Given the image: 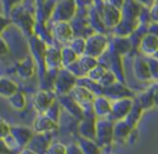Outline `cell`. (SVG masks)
I'll return each instance as SVG.
<instances>
[{
	"label": "cell",
	"mask_w": 158,
	"mask_h": 154,
	"mask_svg": "<svg viewBox=\"0 0 158 154\" xmlns=\"http://www.w3.org/2000/svg\"><path fill=\"white\" fill-rule=\"evenodd\" d=\"M77 84V78L67 68H61L58 70L56 79L54 82V93L56 96L69 95Z\"/></svg>",
	"instance_id": "obj_1"
},
{
	"label": "cell",
	"mask_w": 158,
	"mask_h": 154,
	"mask_svg": "<svg viewBox=\"0 0 158 154\" xmlns=\"http://www.w3.org/2000/svg\"><path fill=\"white\" fill-rule=\"evenodd\" d=\"M114 140L113 137V121L109 118L96 120V135L95 141L97 144L102 147H109Z\"/></svg>",
	"instance_id": "obj_2"
},
{
	"label": "cell",
	"mask_w": 158,
	"mask_h": 154,
	"mask_svg": "<svg viewBox=\"0 0 158 154\" xmlns=\"http://www.w3.org/2000/svg\"><path fill=\"white\" fill-rule=\"evenodd\" d=\"M9 136L12 139L15 148L19 151L21 149L28 147L32 137L35 136V131L32 130L31 127L26 125H13L10 128Z\"/></svg>",
	"instance_id": "obj_3"
},
{
	"label": "cell",
	"mask_w": 158,
	"mask_h": 154,
	"mask_svg": "<svg viewBox=\"0 0 158 154\" xmlns=\"http://www.w3.org/2000/svg\"><path fill=\"white\" fill-rule=\"evenodd\" d=\"M109 42L103 33H94L86 38V46L84 55L98 58L106 52Z\"/></svg>",
	"instance_id": "obj_4"
},
{
	"label": "cell",
	"mask_w": 158,
	"mask_h": 154,
	"mask_svg": "<svg viewBox=\"0 0 158 154\" xmlns=\"http://www.w3.org/2000/svg\"><path fill=\"white\" fill-rule=\"evenodd\" d=\"M69 95L82 107L84 113L94 112L93 111V101H94L96 96L89 90H87L84 86L77 84Z\"/></svg>",
	"instance_id": "obj_5"
},
{
	"label": "cell",
	"mask_w": 158,
	"mask_h": 154,
	"mask_svg": "<svg viewBox=\"0 0 158 154\" xmlns=\"http://www.w3.org/2000/svg\"><path fill=\"white\" fill-rule=\"evenodd\" d=\"M132 105L133 101L132 99H130V97H125V98H121V99L113 100L109 119L113 122L125 120V118L129 113Z\"/></svg>",
	"instance_id": "obj_6"
},
{
	"label": "cell",
	"mask_w": 158,
	"mask_h": 154,
	"mask_svg": "<svg viewBox=\"0 0 158 154\" xmlns=\"http://www.w3.org/2000/svg\"><path fill=\"white\" fill-rule=\"evenodd\" d=\"M55 99H56V95L53 91L40 88L33 96V108L37 111V113L44 114L51 107V105L55 101Z\"/></svg>",
	"instance_id": "obj_7"
},
{
	"label": "cell",
	"mask_w": 158,
	"mask_h": 154,
	"mask_svg": "<svg viewBox=\"0 0 158 154\" xmlns=\"http://www.w3.org/2000/svg\"><path fill=\"white\" fill-rule=\"evenodd\" d=\"M58 126L59 124L50 119L46 114L37 113V117L33 120L31 128L35 131V134H52L53 131L58 129Z\"/></svg>",
	"instance_id": "obj_8"
},
{
	"label": "cell",
	"mask_w": 158,
	"mask_h": 154,
	"mask_svg": "<svg viewBox=\"0 0 158 154\" xmlns=\"http://www.w3.org/2000/svg\"><path fill=\"white\" fill-rule=\"evenodd\" d=\"M57 100L60 104L61 109H64L66 112H68L73 119H75L77 122L81 121L84 118V112L82 107L71 97L70 95H63L57 96Z\"/></svg>",
	"instance_id": "obj_9"
},
{
	"label": "cell",
	"mask_w": 158,
	"mask_h": 154,
	"mask_svg": "<svg viewBox=\"0 0 158 154\" xmlns=\"http://www.w3.org/2000/svg\"><path fill=\"white\" fill-rule=\"evenodd\" d=\"M96 120L97 118L95 117V114H84V118L81 121H79V124H77L79 137L95 140Z\"/></svg>",
	"instance_id": "obj_10"
},
{
	"label": "cell",
	"mask_w": 158,
	"mask_h": 154,
	"mask_svg": "<svg viewBox=\"0 0 158 154\" xmlns=\"http://www.w3.org/2000/svg\"><path fill=\"white\" fill-rule=\"evenodd\" d=\"M77 11V3L74 0H64L55 8L54 14L57 22H68L72 19Z\"/></svg>",
	"instance_id": "obj_11"
},
{
	"label": "cell",
	"mask_w": 158,
	"mask_h": 154,
	"mask_svg": "<svg viewBox=\"0 0 158 154\" xmlns=\"http://www.w3.org/2000/svg\"><path fill=\"white\" fill-rule=\"evenodd\" d=\"M44 64L46 70H59L63 68L61 64V53L60 50L56 46L48 45L44 56Z\"/></svg>",
	"instance_id": "obj_12"
},
{
	"label": "cell",
	"mask_w": 158,
	"mask_h": 154,
	"mask_svg": "<svg viewBox=\"0 0 158 154\" xmlns=\"http://www.w3.org/2000/svg\"><path fill=\"white\" fill-rule=\"evenodd\" d=\"M52 35L57 41L63 43H69L74 36L73 28L68 22H56L53 26Z\"/></svg>",
	"instance_id": "obj_13"
},
{
	"label": "cell",
	"mask_w": 158,
	"mask_h": 154,
	"mask_svg": "<svg viewBox=\"0 0 158 154\" xmlns=\"http://www.w3.org/2000/svg\"><path fill=\"white\" fill-rule=\"evenodd\" d=\"M112 108V100H110L104 95L96 96L93 101V111L97 119L109 118Z\"/></svg>",
	"instance_id": "obj_14"
},
{
	"label": "cell",
	"mask_w": 158,
	"mask_h": 154,
	"mask_svg": "<svg viewBox=\"0 0 158 154\" xmlns=\"http://www.w3.org/2000/svg\"><path fill=\"white\" fill-rule=\"evenodd\" d=\"M122 21L121 9L115 8L112 4H106L103 8L102 14V23L106 27H115Z\"/></svg>",
	"instance_id": "obj_15"
},
{
	"label": "cell",
	"mask_w": 158,
	"mask_h": 154,
	"mask_svg": "<svg viewBox=\"0 0 158 154\" xmlns=\"http://www.w3.org/2000/svg\"><path fill=\"white\" fill-rule=\"evenodd\" d=\"M35 71H37V65L32 57L24 58L16 64V75L24 80L31 79L35 75Z\"/></svg>",
	"instance_id": "obj_16"
},
{
	"label": "cell",
	"mask_w": 158,
	"mask_h": 154,
	"mask_svg": "<svg viewBox=\"0 0 158 154\" xmlns=\"http://www.w3.org/2000/svg\"><path fill=\"white\" fill-rule=\"evenodd\" d=\"M52 141L51 134H35L31 141L28 144V148L35 151L37 154H45Z\"/></svg>",
	"instance_id": "obj_17"
},
{
	"label": "cell",
	"mask_w": 158,
	"mask_h": 154,
	"mask_svg": "<svg viewBox=\"0 0 158 154\" xmlns=\"http://www.w3.org/2000/svg\"><path fill=\"white\" fill-rule=\"evenodd\" d=\"M139 48L143 54L153 56L158 50V38L150 32L146 33L140 40Z\"/></svg>",
	"instance_id": "obj_18"
},
{
	"label": "cell",
	"mask_w": 158,
	"mask_h": 154,
	"mask_svg": "<svg viewBox=\"0 0 158 154\" xmlns=\"http://www.w3.org/2000/svg\"><path fill=\"white\" fill-rule=\"evenodd\" d=\"M129 94L130 93L126 90V88L119 81H116L114 84L103 90V95L108 97L110 100H116L121 99V98L129 97Z\"/></svg>",
	"instance_id": "obj_19"
},
{
	"label": "cell",
	"mask_w": 158,
	"mask_h": 154,
	"mask_svg": "<svg viewBox=\"0 0 158 154\" xmlns=\"http://www.w3.org/2000/svg\"><path fill=\"white\" fill-rule=\"evenodd\" d=\"M132 127L130 126L125 120L113 122V137L114 140H125L131 134Z\"/></svg>",
	"instance_id": "obj_20"
},
{
	"label": "cell",
	"mask_w": 158,
	"mask_h": 154,
	"mask_svg": "<svg viewBox=\"0 0 158 154\" xmlns=\"http://www.w3.org/2000/svg\"><path fill=\"white\" fill-rule=\"evenodd\" d=\"M19 92V85L9 78H0V96L8 99L9 97Z\"/></svg>",
	"instance_id": "obj_21"
},
{
	"label": "cell",
	"mask_w": 158,
	"mask_h": 154,
	"mask_svg": "<svg viewBox=\"0 0 158 154\" xmlns=\"http://www.w3.org/2000/svg\"><path fill=\"white\" fill-rule=\"evenodd\" d=\"M77 143L79 144L83 154H101V148L98 146L95 140L79 137Z\"/></svg>",
	"instance_id": "obj_22"
},
{
	"label": "cell",
	"mask_w": 158,
	"mask_h": 154,
	"mask_svg": "<svg viewBox=\"0 0 158 154\" xmlns=\"http://www.w3.org/2000/svg\"><path fill=\"white\" fill-rule=\"evenodd\" d=\"M8 102L10 105V107L15 111H23L27 107V98L26 95L23 92H16L13 94L11 97L8 98Z\"/></svg>",
	"instance_id": "obj_23"
},
{
	"label": "cell",
	"mask_w": 158,
	"mask_h": 154,
	"mask_svg": "<svg viewBox=\"0 0 158 154\" xmlns=\"http://www.w3.org/2000/svg\"><path fill=\"white\" fill-rule=\"evenodd\" d=\"M131 45H132L131 41L127 39L126 37H117L115 38L114 43L112 45V53L122 56V55L128 53V51L131 49Z\"/></svg>",
	"instance_id": "obj_24"
},
{
	"label": "cell",
	"mask_w": 158,
	"mask_h": 154,
	"mask_svg": "<svg viewBox=\"0 0 158 154\" xmlns=\"http://www.w3.org/2000/svg\"><path fill=\"white\" fill-rule=\"evenodd\" d=\"M133 71H135V77H137L139 80L145 81V80L152 79V78H151L150 70H148V62H144L143 59H137V61L135 62V65H133Z\"/></svg>",
	"instance_id": "obj_25"
},
{
	"label": "cell",
	"mask_w": 158,
	"mask_h": 154,
	"mask_svg": "<svg viewBox=\"0 0 158 154\" xmlns=\"http://www.w3.org/2000/svg\"><path fill=\"white\" fill-rule=\"evenodd\" d=\"M61 53V64H63V68H68L72 64L79 59V56L73 52V50L70 46H64L60 50Z\"/></svg>",
	"instance_id": "obj_26"
},
{
	"label": "cell",
	"mask_w": 158,
	"mask_h": 154,
	"mask_svg": "<svg viewBox=\"0 0 158 154\" xmlns=\"http://www.w3.org/2000/svg\"><path fill=\"white\" fill-rule=\"evenodd\" d=\"M141 114H142V107L139 105V102H135V104L133 102L130 111H129V113L125 118V121L133 128L137 125L138 122H139Z\"/></svg>",
	"instance_id": "obj_27"
},
{
	"label": "cell",
	"mask_w": 158,
	"mask_h": 154,
	"mask_svg": "<svg viewBox=\"0 0 158 154\" xmlns=\"http://www.w3.org/2000/svg\"><path fill=\"white\" fill-rule=\"evenodd\" d=\"M69 46L73 50V52L77 56H82L85 53V46H86V39L82 37H73L72 40L69 42Z\"/></svg>",
	"instance_id": "obj_28"
},
{
	"label": "cell",
	"mask_w": 158,
	"mask_h": 154,
	"mask_svg": "<svg viewBox=\"0 0 158 154\" xmlns=\"http://www.w3.org/2000/svg\"><path fill=\"white\" fill-rule=\"evenodd\" d=\"M61 110H63V109H61L60 104H59L58 100H57V98H56L55 101L51 105V107L48 109V111H46L44 114H46L50 119H52L54 122H56L57 124H59L60 117H61Z\"/></svg>",
	"instance_id": "obj_29"
},
{
	"label": "cell",
	"mask_w": 158,
	"mask_h": 154,
	"mask_svg": "<svg viewBox=\"0 0 158 154\" xmlns=\"http://www.w3.org/2000/svg\"><path fill=\"white\" fill-rule=\"evenodd\" d=\"M109 69H106L104 66L98 64L95 68H93L92 70L86 75V78H88V79L92 80V81H95V82H97V83H99L100 80L102 79V77L106 75V72Z\"/></svg>",
	"instance_id": "obj_30"
},
{
	"label": "cell",
	"mask_w": 158,
	"mask_h": 154,
	"mask_svg": "<svg viewBox=\"0 0 158 154\" xmlns=\"http://www.w3.org/2000/svg\"><path fill=\"white\" fill-rule=\"evenodd\" d=\"M67 144L60 141H52L48 146L45 154H66Z\"/></svg>",
	"instance_id": "obj_31"
},
{
	"label": "cell",
	"mask_w": 158,
	"mask_h": 154,
	"mask_svg": "<svg viewBox=\"0 0 158 154\" xmlns=\"http://www.w3.org/2000/svg\"><path fill=\"white\" fill-rule=\"evenodd\" d=\"M139 105L143 108H151L154 105V92L152 91H148L139 98Z\"/></svg>",
	"instance_id": "obj_32"
},
{
	"label": "cell",
	"mask_w": 158,
	"mask_h": 154,
	"mask_svg": "<svg viewBox=\"0 0 158 154\" xmlns=\"http://www.w3.org/2000/svg\"><path fill=\"white\" fill-rule=\"evenodd\" d=\"M116 81H118V80H117V78H116V75H115L111 70H108L106 72V75L102 77V79L100 80L99 84L103 88H109V86H111L112 84H114Z\"/></svg>",
	"instance_id": "obj_33"
},
{
	"label": "cell",
	"mask_w": 158,
	"mask_h": 154,
	"mask_svg": "<svg viewBox=\"0 0 158 154\" xmlns=\"http://www.w3.org/2000/svg\"><path fill=\"white\" fill-rule=\"evenodd\" d=\"M146 62H148V70H150V73H151V78L158 80V61L155 59L154 57H151Z\"/></svg>",
	"instance_id": "obj_34"
},
{
	"label": "cell",
	"mask_w": 158,
	"mask_h": 154,
	"mask_svg": "<svg viewBox=\"0 0 158 154\" xmlns=\"http://www.w3.org/2000/svg\"><path fill=\"white\" fill-rule=\"evenodd\" d=\"M10 128H11V125L4 119L0 118V138H1V139H4L6 136H9V134H10Z\"/></svg>",
	"instance_id": "obj_35"
},
{
	"label": "cell",
	"mask_w": 158,
	"mask_h": 154,
	"mask_svg": "<svg viewBox=\"0 0 158 154\" xmlns=\"http://www.w3.org/2000/svg\"><path fill=\"white\" fill-rule=\"evenodd\" d=\"M66 154H83L82 150L80 149L79 144L77 142H73V143L67 144V152Z\"/></svg>",
	"instance_id": "obj_36"
},
{
	"label": "cell",
	"mask_w": 158,
	"mask_h": 154,
	"mask_svg": "<svg viewBox=\"0 0 158 154\" xmlns=\"http://www.w3.org/2000/svg\"><path fill=\"white\" fill-rule=\"evenodd\" d=\"M12 153H14V151L9 148L6 140L0 138V154H12Z\"/></svg>",
	"instance_id": "obj_37"
},
{
	"label": "cell",
	"mask_w": 158,
	"mask_h": 154,
	"mask_svg": "<svg viewBox=\"0 0 158 154\" xmlns=\"http://www.w3.org/2000/svg\"><path fill=\"white\" fill-rule=\"evenodd\" d=\"M9 53V45L1 37H0V58Z\"/></svg>",
	"instance_id": "obj_38"
},
{
	"label": "cell",
	"mask_w": 158,
	"mask_h": 154,
	"mask_svg": "<svg viewBox=\"0 0 158 154\" xmlns=\"http://www.w3.org/2000/svg\"><path fill=\"white\" fill-rule=\"evenodd\" d=\"M150 16L152 17L153 21H155L156 23H158V2L154 3L152 6L150 10Z\"/></svg>",
	"instance_id": "obj_39"
},
{
	"label": "cell",
	"mask_w": 158,
	"mask_h": 154,
	"mask_svg": "<svg viewBox=\"0 0 158 154\" xmlns=\"http://www.w3.org/2000/svg\"><path fill=\"white\" fill-rule=\"evenodd\" d=\"M9 24H10V21H9L6 17L0 15V35L2 33V31L6 29V27H8Z\"/></svg>",
	"instance_id": "obj_40"
},
{
	"label": "cell",
	"mask_w": 158,
	"mask_h": 154,
	"mask_svg": "<svg viewBox=\"0 0 158 154\" xmlns=\"http://www.w3.org/2000/svg\"><path fill=\"white\" fill-rule=\"evenodd\" d=\"M150 33L156 36V37L158 38V23L154 22L153 24H151V26H150Z\"/></svg>",
	"instance_id": "obj_41"
},
{
	"label": "cell",
	"mask_w": 158,
	"mask_h": 154,
	"mask_svg": "<svg viewBox=\"0 0 158 154\" xmlns=\"http://www.w3.org/2000/svg\"><path fill=\"white\" fill-rule=\"evenodd\" d=\"M19 154H37V153H35V151H32L31 149H29L28 147H26V148L21 149V150L19 151Z\"/></svg>",
	"instance_id": "obj_42"
},
{
	"label": "cell",
	"mask_w": 158,
	"mask_h": 154,
	"mask_svg": "<svg viewBox=\"0 0 158 154\" xmlns=\"http://www.w3.org/2000/svg\"><path fill=\"white\" fill-rule=\"evenodd\" d=\"M135 1L140 2V3H142L143 6H151L155 3V0H135Z\"/></svg>",
	"instance_id": "obj_43"
},
{
	"label": "cell",
	"mask_w": 158,
	"mask_h": 154,
	"mask_svg": "<svg viewBox=\"0 0 158 154\" xmlns=\"http://www.w3.org/2000/svg\"><path fill=\"white\" fill-rule=\"evenodd\" d=\"M154 105L158 106V91L154 92Z\"/></svg>",
	"instance_id": "obj_44"
},
{
	"label": "cell",
	"mask_w": 158,
	"mask_h": 154,
	"mask_svg": "<svg viewBox=\"0 0 158 154\" xmlns=\"http://www.w3.org/2000/svg\"><path fill=\"white\" fill-rule=\"evenodd\" d=\"M152 57H154V58L155 59H157V61H158V50L156 51V53H155V54L154 55H153V56Z\"/></svg>",
	"instance_id": "obj_45"
}]
</instances>
